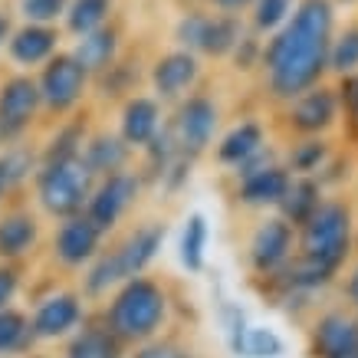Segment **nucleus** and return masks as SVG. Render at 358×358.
<instances>
[{
	"instance_id": "obj_3",
	"label": "nucleus",
	"mask_w": 358,
	"mask_h": 358,
	"mask_svg": "<svg viewBox=\"0 0 358 358\" xmlns=\"http://www.w3.org/2000/svg\"><path fill=\"white\" fill-rule=\"evenodd\" d=\"M106 299L109 303L102 306L99 319L109 326V332L122 345H141L148 338H158L168 326V313H171L168 289L145 273L115 286Z\"/></svg>"
},
{
	"instance_id": "obj_22",
	"label": "nucleus",
	"mask_w": 358,
	"mask_h": 358,
	"mask_svg": "<svg viewBox=\"0 0 358 358\" xmlns=\"http://www.w3.org/2000/svg\"><path fill=\"white\" fill-rule=\"evenodd\" d=\"M79 158H83V164L92 171V178H106V174H112V171L129 168L131 148L122 141V135H92V138L83 141Z\"/></svg>"
},
{
	"instance_id": "obj_11",
	"label": "nucleus",
	"mask_w": 358,
	"mask_h": 358,
	"mask_svg": "<svg viewBox=\"0 0 358 358\" xmlns=\"http://www.w3.org/2000/svg\"><path fill=\"white\" fill-rule=\"evenodd\" d=\"M40 86L30 76H10L0 86V145H17L27 138L40 115Z\"/></svg>"
},
{
	"instance_id": "obj_24",
	"label": "nucleus",
	"mask_w": 358,
	"mask_h": 358,
	"mask_svg": "<svg viewBox=\"0 0 358 358\" xmlns=\"http://www.w3.org/2000/svg\"><path fill=\"white\" fill-rule=\"evenodd\" d=\"M319 204H322V185L315 181L313 174H293V181L286 187L282 201L276 204V214L286 217L293 227H299Z\"/></svg>"
},
{
	"instance_id": "obj_36",
	"label": "nucleus",
	"mask_w": 358,
	"mask_h": 358,
	"mask_svg": "<svg viewBox=\"0 0 358 358\" xmlns=\"http://www.w3.org/2000/svg\"><path fill=\"white\" fill-rule=\"evenodd\" d=\"M345 106H348V115L358 122V79H352L345 89Z\"/></svg>"
},
{
	"instance_id": "obj_2",
	"label": "nucleus",
	"mask_w": 358,
	"mask_h": 358,
	"mask_svg": "<svg viewBox=\"0 0 358 358\" xmlns=\"http://www.w3.org/2000/svg\"><path fill=\"white\" fill-rule=\"evenodd\" d=\"M164 234H168V227L162 220H145V224H135V227L115 234L112 240L106 237L96 260L83 270L79 293L86 296V303H99L125 280L148 273V266L164 247Z\"/></svg>"
},
{
	"instance_id": "obj_32",
	"label": "nucleus",
	"mask_w": 358,
	"mask_h": 358,
	"mask_svg": "<svg viewBox=\"0 0 358 358\" xmlns=\"http://www.w3.org/2000/svg\"><path fill=\"white\" fill-rule=\"evenodd\" d=\"M69 7V0H20V13L27 23H53Z\"/></svg>"
},
{
	"instance_id": "obj_13",
	"label": "nucleus",
	"mask_w": 358,
	"mask_h": 358,
	"mask_svg": "<svg viewBox=\"0 0 358 358\" xmlns=\"http://www.w3.org/2000/svg\"><path fill=\"white\" fill-rule=\"evenodd\" d=\"M178 40L191 53L227 56L240 43V23L230 13H187L178 23Z\"/></svg>"
},
{
	"instance_id": "obj_35",
	"label": "nucleus",
	"mask_w": 358,
	"mask_h": 358,
	"mask_svg": "<svg viewBox=\"0 0 358 358\" xmlns=\"http://www.w3.org/2000/svg\"><path fill=\"white\" fill-rule=\"evenodd\" d=\"M345 299H348V306L358 313V263L348 270V276H345Z\"/></svg>"
},
{
	"instance_id": "obj_16",
	"label": "nucleus",
	"mask_w": 358,
	"mask_h": 358,
	"mask_svg": "<svg viewBox=\"0 0 358 358\" xmlns=\"http://www.w3.org/2000/svg\"><path fill=\"white\" fill-rule=\"evenodd\" d=\"M338 119V96L329 86H309L296 99H289V112H286V125L289 131L303 135H326Z\"/></svg>"
},
{
	"instance_id": "obj_7",
	"label": "nucleus",
	"mask_w": 358,
	"mask_h": 358,
	"mask_svg": "<svg viewBox=\"0 0 358 358\" xmlns=\"http://www.w3.org/2000/svg\"><path fill=\"white\" fill-rule=\"evenodd\" d=\"M234 178H237L234 197L243 207H253V210H276V204L282 201L286 187L293 181V174L286 171V164L276 162L270 152L257 155L253 162L237 168Z\"/></svg>"
},
{
	"instance_id": "obj_10",
	"label": "nucleus",
	"mask_w": 358,
	"mask_h": 358,
	"mask_svg": "<svg viewBox=\"0 0 358 358\" xmlns=\"http://www.w3.org/2000/svg\"><path fill=\"white\" fill-rule=\"evenodd\" d=\"M86 319V296L73 289H56L36 299V306L30 309V329L36 342H66Z\"/></svg>"
},
{
	"instance_id": "obj_14",
	"label": "nucleus",
	"mask_w": 358,
	"mask_h": 358,
	"mask_svg": "<svg viewBox=\"0 0 358 358\" xmlns=\"http://www.w3.org/2000/svg\"><path fill=\"white\" fill-rule=\"evenodd\" d=\"M309 358H358V313L329 309L309 329Z\"/></svg>"
},
{
	"instance_id": "obj_33",
	"label": "nucleus",
	"mask_w": 358,
	"mask_h": 358,
	"mask_svg": "<svg viewBox=\"0 0 358 358\" xmlns=\"http://www.w3.org/2000/svg\"><path fill=\"white\" fill-rule=\"evenodd\" d=\"M129 358H194V355H191V348L178 345V342H168V338H148V342L135 345V355H129Z\"/></svg>"
},
{
	"instance_id": "obj_37",
	"label": "nucleus",
	"mask_w": 358,
	"mask_h": 358,
	"mask_svg": "<svg viewBox=\"0 0 358 358\" xmlns=\"http://www.w3.org/2000/svg\"><path fill=\"white\" fill-rule=\"evenodd\" d=\"M214 7H220V10H243L247 3H253V0H210Z\"/></svg>"
},
{
	"instance_id": "obj_25",
	"label": "nucleus",
	"mask_w": 358,
	"mask_h": 358,
	"mask_svg": "<svg viewBox=\"0 0 358 358\" xmlns=\"http://www.w3.org/2000/svg\"><path fill=\"white\" fill-rule=\"evenodd\" d=\"M332 158V145H329L322 135H303L299 141L289 145L286 152V171L289 174H322V168L329 164Z\"/></svg>"
},
{
	"instance_id": "obj_27",
	"label": "nucleus",
	"mask_w": 358,
	"mask_h": 358,
	"mask_svg": "<svg viewBox=\"0 0 358 358\" xmlns=\"http://www.w3.org/2000/svg\"><path fill=\"white\" fill-rule=\"evenodd\" d=\"M207 240H210V224L204 214H191L181 227V243H178V260L187 273H201L207 260Z\"/></svg>"
},
{
	"instance_id": "obj_41",
	"label": "nucleus",
	"mask_w": 358,
	"mask_h": 358,
	"mask_svg": "<svg viewBox=\"0 0 358 358\" xmlns=\"http://www.w3.org/2000/svg\"><path fill=\"white\" fill-rule=\"evenodd\" d=\"M345 3H348V0H345Z\"/></svg>"
},
{
	"instance_id": "obj_1",
	"label": "nucleus",
	"mask_w": 358,
	"mask_h": 358,
	"mask_svg": "<svg viewBox=\"0 0 358 358\" xmlns=\"http://www.w3.org/2000/svg\"><path fill=\"white\" fill-rule=\"evenodd\" d=\"M329 43H332V3L303 0L293 20L273 36L263 53L273 96L289 102L315 86L329 69Z\"/></svg>"
},
{
	"instance_id": "obj_23",
	"label": "nucleus",
	"mask_w": 358,
	"mask_h": 358,
	"mask_svg": "<svg viewBox=\"0 0 358 358\" xmlns=\"http://www.w3.org/2000/svg\"><path fill=\"white\" fill-rule=\"evenodd\" d=\"M115 53H119V33L109 30V27H99V30H89L79 36L73 56L79 59V66L86 69L89 76L92 73H106L115 63Z\"/></svg>"
},
{
	"instance_id": "obj_4",
	"label": "nucleus",
	"mask_w": 358,
	"mask_h": 358,
	"mask_svg": "<svg viewBox=\"0 0 358 358\" xmlns=\"http://www.w3.org/2000/svg\"><path fill=\"white\" fill-rule=\"evenodd\" d=\"M96 178L79 155H43L33 171V197L46 217H73L86 210Z\"/></svg>"
},
{
	"instance_id": "obj_39",
	"label": "nucleus",
	"mask_w": 358,
	"mask_h": 358,
	"mask_svg": "<svg viewBox=\"0 0 358 358\" xmlns=\"http://www.w3.org/2000/svg\"><path fill=\"white\" fill-rule=\"evenodd\" d=\"M10 194H13V191L7 187V181H3V174H0V204H3V201H7Z\"/></svg>"
},
{
	"instance_id": "obj_34",
	"label": "nucleus",
	"mask_w": 358,
	"mask_h": 358,
	"mask_svg": "<svg viewBox=\"0 0 358 358\" xmlns=\"http://www.w3.org/2000/svg\"><path fill=\"white\" fill-rule=\"evenodd\" d=\"M20 282H23V273L17 263H3L0 260V309L13 306L17 293H20Z\"/></svg>"
},
{
	"instance_id": "obj_9",
	"label": "nucleus",
	"mask_w": 358,
	"mask_h": 358,
	"mask_svg": "<svg viewBox=\"0 0 358 358\" xmlns=\"http://www.w3.org/2000/svg\"><path fill=\"white\" fill-rule=\"evenodd\" d=\"M89 73L79 66L73 53H53L43 63V73L36 79L40 86V106L53 115H66L73 112L86 96Z\"/></svg>"
},
{
	"instance_id": "obj_40",
	"label": "nucleus",
	"mask_w": 358,
	"mask_h": 358,
	"mask_svg": "<svg viewBox=\"0 0 358 358\" xmlns=\"http://www.w3.org/2000/svg\"><path fill=\"white\" fill-rule=\"evenodd\" d=\"M27 358H43V355H27Z\"/></svg>"
},
{
	"instance_id": "obj_20",
	"label": "nucleus",
	"mask_w": 358,
	"mask_h": 358,
	"mask_svg": "<svg viewBox=\"0 0 358 358\" xmlns=\"http://www.w3.org/2000/svg\"><path fill=\"white\" fill-rule=\"evenodd\" d=\"M59 33L53 30V23H27L20 30H10L7 36V53L17 66H43L50 56L56 53Z\"/></svg>"
},
{
	"instance_id": "obj_15",
	"label": "nucleus",
	"mask_w": 358,
	"mask_h": 358,
	"mask_svg": "<svg viewBox=\"0 0 358 358\" xmlns=\"http://www.w3.org/2000/svg\"><path fill=\"white\" fill-rule=\"evenodd\" d=\"M43 240L40 214L30 204H0V260L20 263Z\"/></svg>"
},
{
	"instance_id": "obj_26",
	"label": "nucleus",
	"mask_w": 358,
	"mask_h": 358,
	"mask_svg": "<svg viewBox=\"0 0 358 358\" xmlns=\"http://www.w3.org/2000/svg\"><path fill=\"white\" fill-rule=\"evenodd\" d=\"M33 329H30V313L23 309H0V358H17L27 355L33 348Z\"/></svg>"
},
{
	"instance_id": "obj_38",
	"label": "nucleus",
	"mask_w": 358,
	"mask_h": 358,
	"mask_svg": "<svg viewBox=\"0 0 358 358\" xmlns=\"http://www.w3.org/2000/svg\"><path fill=\"white\" fill-rule=\"evenodd\" d=\"M7 36H10V20H7V17L0 13V46L7 43Z\"/></svg>"
},
{
	"instance_id": "obj_30",
	"label": "nucleus",
	"mask_w": 358,
	"mask_h": 358,
	"mask_svg": "<svg viewBox=\"0 0 358 358\" xmlns=\"http://www.w3.org/2000/svg\"><path fill=\"white\" fill-rule=\"evenodd\" d=\"M329 69L338 76L358 73V27H348L329 43Z\"/></svg>"
},
{
	"instance_id": "obj_29",
	"label": "nucleus",
	"mask_w": 358,
	"mask_h": 358,
	"mask_svg": "<svg viewBox=\"0 0 358 358\" xmlns=\"http://www.w3.org/2000/svg\"><path fill=\"white\" fill-rule=\"evenodd\" d=\"M234 352H237V355H243V358H282V352H286V342L276 336V329L247 326Z\"/></svg>"
},
{
	"instance_id": "obj_17",
	"label": "nucleus",
	"mask_w": 358,
	"mask_h": 358,
	"mask_svg": "<svg viewBox=\"0 0 358 358\" xmlns=\"http://www.w3.org/2000/svg\"><path fill=\"white\" fill-rule=\"evenodd\" d=\"M197 76H201V63L191 50L164 53L152 69L155 96H158V102H181L197 86Z\"/></svg>"
},
{
	"instance_id": "obj_19",
	"label": "nucleus",
	"mask_w": 358,
	"mask_h": 358,
	"mask_svg": "<svg viewBox=\"0 0 358 358\" xmlns=\"http://www.w3.org/2000/svg\"><path fill=\"white\" fill-rule=\"evenodd\" d=\"M263 152H266V131H263L260 122L247 119V122H237V125L217 141L214 158H217L220 168L237 171V168H243V164L253 162V158Z\"/></svg>"
},
{
	"instance_id": "obj_5",
	"label": "nucleus",
	"mask_w": 358,
	"mask_h": 358,
	"mask_svg": "<svg viewBox=\"0 0 358 358\" xmlns=\"http://www.w3.org/2000/svg\"><path fill=\"white\" fill-rule=\"evenodd\" d=\"M138 194H141V178L135 171H129V168H122V171H112L106 178H96L83 214L106 237H112L122 220L131 214V207L138 204Z\"/></svg>"
},
{
	"instance_id": "obj_31",
	"label": "nucleus",
	"mask_w": 358,
	"mask_h": 358,
	"mask_svg": "<svg viewBox=\"0 0 358 358\" xmlns=\"http://www.w3.org/2000/svg\"><path fill=\"white\" fill-rule=\"evenodd\" d=\"M293 10V0H253V23H257V30H276L286 23Z\"/></svg>"
},
{
	"instance_id": "obj_8",
	"label": "nucleus",
	"mask_w": 358,
	"mask_h": 358,
	"mask_svg": "<svg viewBox=\"0 0 358 358\" xmlns=\"http://www.w3.org/2000/svg\"><path fill=\"white\" fill-rule=\"evenodd\" d=\"M296 253V227L280 214H270L257 224V230L247 240V266L253 276L270 280L280 273Z\"/></svg>"
},
{
	"instance_id": "obj_6",
	"label": "nucleus",
	"mask_w": 358,
	"mask_h": 358,
	"mask_svg": "<svg viewBox=\"0 0 358 358\" xmlns=\"http://www.w3.org/2000/svg\"><path fill=\"white\" fill-rule=\"evenodd\" d=\"M217 125H220V109L214 99L185 96L178 112H174L171 125H168V131H171V141H174V148H178V155L185 162H194V158H201L214 145Z\"/></svg>"
},
{
	"instance_id": "obj_18",
	"label": "nucleus",
	"mask_w": 358,
	"mask_h": 358,
	"mask_svg": "<svg viewBox=\"0 0 358 358\" xmlns=\"http://www.w3.org/2000/svg\"><path fill=\"white\" fill-rule=\"evenodd\" d=\"M162 129H164V122H162V102H158V99L131 96L129 102L122 106L119 135L131 152H135V148H145Z\"/></svg>"
},
{
	"instance_id": "obj_12",
	"label": "nucleus",
	"mask_w": 358,
	"mask_h": 358,
	"mask_svg": "<svg viewBox=\"0 0 358 358\" xmlns=\"http://www.w3.org/2000/svg\"><path fill=\"white\" fill-rule=\"evenodd\" d=\"M102 243H106V234H102L86 214H73V217L59 220V227L53 230L50 257H53L56 266L79 273L96 260V253L102 250Z\"/></svg>"
},
{
	"instance_id": "obj_21",
	"label": "nucleus",
	"mask_w": 358,
	"mask_h": 358,
	"mask_svg": "<svg viewBox=\"0 0 358 358\" xmlns=\"http://www.w3.org/2000/svg\"><path fill=\"white\" fill-rule=\"evenodd\" d=\"M63 358H125V345L109 332V326L99 322H83V326L66 338Z\"/></svg>"
},
{
	"instance_id": "obj_28",
	"label": "nucleus",
	"mask_w": 358,
	"mask_h": 358,
	"mask_svg": "<svg viewBox=\"0 0 358 358\" xmlns=\"http://www.w3.org/2000/svg\"><path fill=\"white\" fill-rule=\"evenodd\" d=\"M112 3L115 0H69V7H66V27L69 33H83L89 30H99V27H106L112 13Z\"/></svg>"
}]
</instances>
